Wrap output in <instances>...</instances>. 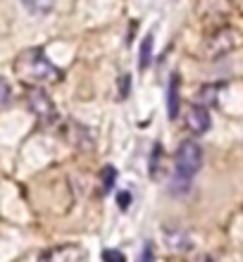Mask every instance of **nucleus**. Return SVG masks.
I'll use <instances>...</instances> for the list:
<instances>
[{"instance_id":"f257e3e1","label":"nucleus","mask_w":243,"mask_h":262,"mask_svg":"<svg viewBox=\"0 0 243 262\" xmlns=\"http://www.w3.org/2000/svg\"><path fill=\"white\" fill-rule=\"evenodd\" d=\"M14 72L19 74L21 81L31 83V86H46V83H55L62 79L60 67L50 62L41 48L24 50L14 62Z\"/></svg>"},{"instance_id":"f8f14e48","label":"nucleus","mask_w":243,"mask_h":262,"mask_svg":"<svg viewBox=\"0 0 243 262\" xmlns=\"http://www.w3.org/2000/svg\"><path fill=\"white\" fill-rule=\"evenodd\" d=\"M215 91H217V86H205V89H201V105L208 107L210 103H215Z\"/></svg>"},{"instance_id":"39448f33","label":"nucleus","mask_w":243,"mask_h":262,"mask_svg":"<svg viewBox=\"0 0 243 262\" xmlns=\"http://www.w3.org/2000/svg\"><path fill=\"white\" fill-rule=\"evenodd\" d=\"M210 112L205 105H191L186 112V129L191 131V134H195V136H201V134H205V131L210 129Z\"/></svg>"},{"instance_id":"7ed1b4c3","label":"nucleus","mask_w":243,"mask_h":262,"mask_svg":"<svg viewBox=\"0 0 243 262\" xmlns=\"http://www.w3.org/2000/svg\"><path fill=\"white\" fill-rule=\"evenodd\" d=\"M27 103H29V110L34 112L36 119H38L41 124H53V122L57 119L55 103H53L48 93H46L43 89H38V86H31V89H29Z\"/></svg>"},{"instance_id":"9d476101","label":"nucleus","mask_w":243,"mask_h":262,"mask_svg":"<svg viewBox=\"0 0 243 262\" xmlns=\"http://www.w3.org/2000/svg\"><path fill=\"white\" fill-rule=\"evenodd\" d=\"M100 177H103V193H110V188L115 186V181H117V169L107 165V167H103Z\"/></svg>"},{"instance_id":"1a4fd4ad","label":"nucleus","mask_w":243,"mask_h":262,"mask_svg":"<svg viewBox=\"0 0 243 262\" xmlns=\"http://www.w3.org/2000/svg\"><path fill=\"white\" fill-rule=\"evenodd\" d=\"M153 60V36H146V41L141 43V57H139V67L141 69H148Z\"/></svg>"},{"instance_id":"20e7f679","label":"nucleus","mask_w":243,"mask_h":262,"mask_svg":"<svg viewBox=\"0 0 243 262\" xmlns=\"http://www.w3.org/2000/svg\"><path fill=\"white\" fill-rule=\"evenodd\" d=\"M236 46H238V34L236 31H231V29H222V31H217L215 36H210L208 55L210 57H222V55H227L231 48H236Z\"/></svg>"},{"instance_id":"dca6fc26","label":"nucleus","mask_w":243,"mask_h":262,"mask_svg":"<svg viewBox=\"0 0 243 262\" xmlns=\"http://www.w3.org/2000/svg\"><path fill=\"white\" fill-rule=\"evenodd\" d=\"M129 81H131V79H129V74H124L122 79H119V86H122V89H119V96H122V98H126V93H129Z\"/></svg>"},{"instance_id":"f03ea898","label":"nucleus","mask_w":243,"mask_h":262,"mask_svg":"<svg viewBox=\"0 0 243 262\" xmlns=\"http://www.w3.org/2000/svg\"><path fill=\"white\" fill-rule=\"evenodd\" d=\"M203 167V148L195 141H184L174 158V181L176 186H188Z\"/></svg>"},{"instance_id":"ddd939ff","label":"nucleus","mask_w":243,"mask_h":262,"mask_svg":"<svg viewBox=\"0 0 243 262\" xmlns=\"http://www.w3.org/2000/svg\"><path fill=\"white\" fill-rule=\"evenodd\" d=\"M10 96H12V91H10V83L0 76V107H5L10 103Z\"/></svg>"},{"instance_id":"423d86ee","label":"nucleus","mask_w":243,"mask_h":262,"mask_svg":"<svg viewBox=\"0 0 243 262\" xmlns=\"http://www.w3.org/2000/svg\"><path fill=\"white\" fill-rule=\"evenodd\" d=\"M41 262H86V253L81 246H60L41 255Z\"/></svg>"},{"instance_id":"6e6552de","label":"nucleus","mask_w":243,"mask_h":262,"mask_svg":"<svg viewBox=\"0 0 243 262\" xmlns=\"http://www.w3.org/2000/svg\"><path fill=\"white\" fill-rule=\"evenodd\" d=\"M21 5L27 7L31 14H36V17H46V14L53 12L55 0H21Z\"/></svg>"},{"instance_id":"f3484780","label":"nucleus","mask_w":243,"mask_h":262,"mask_svg":"<svg viewBox=\"0 0 243 262\" xmlns=\"http://www.w3.org/2000/svg\"><path fill=\"white\" fill-rule=\"evenodd\" d=\"M193 262H215V260H212V257H210V255H198Z\"/></svg>"},{"instance_id":"9b49d317","label":"nucleus","mask_w":243,"mask_h":262,"mask_svg":"<svg viewBox=\"0 0 243 262\" xmlns=\"http://www.w3.org/2000/svg\"><path fill=\"white\" fill-rule=\"evenodd\" d=\"M103 262H126V257L122 250L107 248V250H103Z\"/></svg>"},{"instance_id":"0eeeda50","label":"nucleus","mask_w":243,"mask_h":262,"mask_svg":"<svg viewBox=\"0 0 243 262\" xmlns=\"http://www.w3.org/2000/svg\"><path fill=\"white\" fill-rule=\"evenodd\" d=\"M179 74H172L169 76V86H167V117L169 119H176L179 117V105H181V98H179Z\"/></svg>"},{"instance_id":"2eb2a0df","label":"nucleus","mask_w":243,"mask_h":262,"mask_svg":"<svg viewBox=\"0 0 243 262\" xmlns=\"http://www.w3.org/2000/svg\"><path fill=\"white\" fill-rule=\"evenodd\" d=\"M117 203H119V207H122V210H126V207H129V203H131V193L122 191V193L117 195Z\"/></svg>"},{"instance_id":"4468645a","label":"nucleus","mask_w":243,"mask_h":262,"mask_svg":"<svg viewBox=\"0 0 243 262\" xmlns=\"http://www.w3.org/2000/svg\"><path fill=\"white\" fill-rule=\"evenodd\" d=\"M153 260H155V248H153V243H146V246L141 248L139 262H153Z\"/></svg>"}]
</instances>
